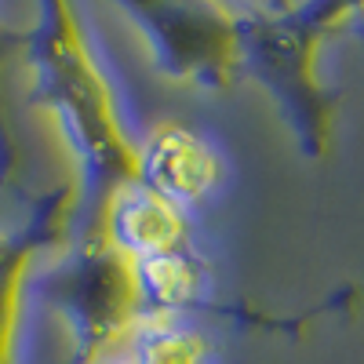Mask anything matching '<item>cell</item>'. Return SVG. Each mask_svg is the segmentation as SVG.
Segmentation results:
<instances>
[{
  "label": "cell",
  "mask_w": 364,
  "mask_h": 364,
  "mask_svg": "<svg viewBox=\"0 0 364 364\" xmlns=\"http://www.w3.org/2000/svg\"><path fill=\"white\" fill-rule=\"evenodd\" d=\"M26 66L33 80L29 102L55 120L77 157L80 211L87 226L120 190L142 182L139 142L120 120L117 91L70 4L51 0L37 8V22H29Z\"/></svg>",
  "instance_id": "6da1fadb"
},
{
  "label": "cell",
  "mask_w": 364,
  "mask_h": 364,
  "mask_svg": "<svg viewBox=\"0 0 364 364\" xmlns=\"http://www.w3.org/2000/svg\"><path fill=\"white\" fill-rule=\"evenodd\" d=\"M240 70L277 102L306 157L331 149L339 95L317 73V55L331 33L357 22L353 4H252L237 8Z\"/></svg>",
  "instance_id": "7a4b0ae2"
},
{
  "label": "cell",
  "mask_w": 364,
  "mask_h": 364,
  "mask_svg": "<svg viewBox=\"0 0 364 364\" xmlns=\"http://www.w3.org/2000/svg\"><path fill=\"white\" fill-rule=\"evenodd\" d=\"M41 295L73 331L70 364H102L154 321L139 266L102 233H77L70 255L37 281Z\"/></svg>",
  "instance_id": "3957f363"
},
{
  "label": "cell",
  "mask_w": 364,
  "mask_h": 364,
  "mask_svg": "<svg viewBox=\"0 0 364 364\" xmlns=\"http://www.w3.org/2000/svg\"><path fill=\"white\" fill-rule=\"evenodd\" d=\"M157 73L200 91H226L240 70V22L233 4H124Z\"/></svg>",
  "instance_id": "277c9868"
},
{
  "label": "cell",
  "mask_w": 364,
  "mask_h": 364,
  "mask_svg": "<svg viewBox=\"0 0 364 364\" xmlns=\"http://www.w3.org/2000/svg\"><path fill=\"white\" fill-rule=\"evenodd\" d=\"M80 219V182L77 175L33 197L29 219L18 230H0V364H15L22 302L33 277V262L44 252L73 245V226Z\"/></svg>",
  "instance_id": "5b68a950"
},
{
  "label": "cell",
  "mask_w": 364,
  "mask_h": 364,
  "mask_svg": "<svg viewBox=\"0 0 364 364\" xmlns=\"http://www.w3.org/2000/svg\"><path fill=\"white\" fill-rule=\"evenodd\" d=\"M142 186L161 193L175 208L200 204L223 182V157L182 120H157L139 142Z\"/></svg>",
  "instance_id": "8992f818"
},
{
  "label": "cell",
  "mask_w": 364,
  "mask_h": 364,
  "mask_svg": "<svg viewBox=\"0 0 364 364\" xmlns=\"http://www.w3.org/2000/svg\"><path fill=\"white\" fill-rule=\"evenodd\" d=\"M80 233H102L113 248H120L135 262L190 248V223L182 215V208H175L154 190H146L142 182L120 190L102 208V215L87 223Z\"/></svg>",
  "instance_id": "52a82bcc"
},
{
  "label": "cell",
  "mask_w": 364,
  "mask_h": 364,
  "mask_svg": "<svg viewBox=\"0 0 364 364\" xmlns=\"http://www.w3.org/2000/svg\"><path fill=\"white\" fill-rule=\"evenodd\" d=\"M29 26H15L0 18V193L26 197V154L18 120L11 109V70L26 63Z\"/></svg>",
  "instance_id": "ba28073f"
},
{
  "label": "cell",
  "mask_w": 364,
  "mask_h": 364,
  "mask_svg": "<svg viewBox=\"0 0 364 364\" xmlns=\"http://www.w3.org/2000/svg\"><path fill=\"white\" fill-rule=\"evenodd\" d=\"M208 350L211 346L197 328L178 324L175 317H154L124 350L102 364H204Z\"/></svg>",
  "instance_id": "9c48e42d"
},
{
  "label": "cell",
  "mask_w": 364,
  "mask_h": 364,
  "mask_svg": "<svg viewBox=\"0 0 364 364\" xmlns=\"http://www.w3.org/2000/svg\"><path fill=\"white\" fill-rule=\"evenodd\" d=\"M357 18H360V15H357ZM360 37H364V18H360Z\"/></svg>",
  "instance_id": "30bf717a"
}]
</instances>
